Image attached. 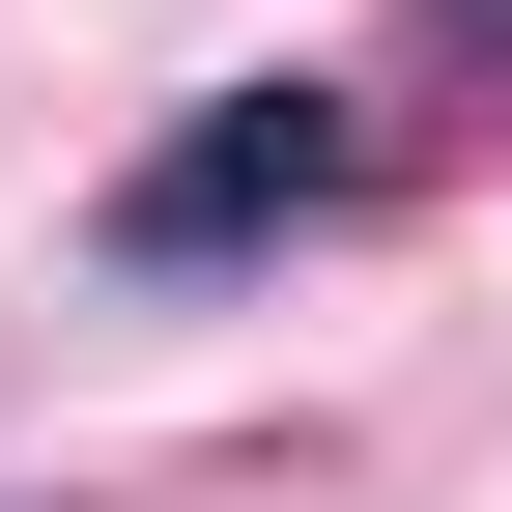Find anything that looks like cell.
Wrapping results in <instances>:
<instances>
[{
  "label": "cell",
  "instance_id": "obj_1",
  "mask_svg": "<svg viewBox=\"0 0 512 512\" xmlns=\"http://www.w3.org/2000/svg\"><path fill=\"white\" fill-rule=\"evenodd\" d=\"M313 200H370V86H228V114H171L143 171H114V256H256V228H313Z\"/></svg>",
  "mask_w": 512,
  "mask_h": 512
}]
</instances>
